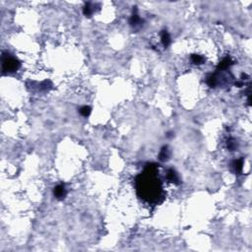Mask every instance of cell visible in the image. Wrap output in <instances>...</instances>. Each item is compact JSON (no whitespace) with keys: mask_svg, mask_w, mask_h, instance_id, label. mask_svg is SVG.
Instances as JSON below:
<instances>
[{"mask_svg":"<svg viewBox=\"0 0 252 252\" xmlns=\"http://www.w3.org/2000/svg\"><path fill=\"white\" fill-rule=\"evenodd\" d=\"M157 166L148 165L145 171L137 177V193L147 201L157 200L162 192V183L157 178Z\"/></svg>","mask_w":252,"mask_h":252,"instance_id":"cell-1","label":"cell"},{"mask_svg":"<svg viewBox=\"0 0 252 252\" xmlns=\"http://www.w3.org/2000/svg\"><path fill=\"white\" fill-rule=\"evenodd\" d=\"M20 62L16 58L12 57L9 54H3L2 56V71L3 74L15 72L19 69Z\"/></svg>","mask_w":252,"mask_h":252,"instance_id":"cell-2","label":"cell"},{"mask_svg":"<svg viewBox=\"0 0 252 252\" xmlns=\"http://www.w3.org/2000/svg\"><path fill=\"white\" fill-rule=\"evenodd\" d=\"M67 191L65 189V185L64 184H58L53 189V195L56 199L58 200H62L66 197Z\"/></svg>","mask_w":252,"mask_h":252,"instance_id":"cell-3","label":"cell"},{"mask_svg":"<svg viewBox=\"0 0 252 252\" xmlns=\"http://www.w3.org/2000/svg\"><path fill=\"white\" fill-rule=\"evenodd\" d=\"M166 178L170 182L174 184H179V177L173 170H169L166 171Z\"/></svg>","mask_w":252,"mask_h":252,"instance_id":"cell-4","label":"cell"},{"mask_svg":"<svg viewBox=\"0 0 252 252\" xmlns=\"http://www.w3.org/2000/svg\"><path fill=\"white\" fill-rule=\"evenodd\" d=\"M161 39H162V44L165 47H167L170 44V36L167 33V31H163L161 33Z\"/></svg>","mask_w":252,"mask_h":252,"instance_id":"cell-5","label":"cell"},{"mask_svg":"<svg viewBox=\"0 0 252 252\" xmlns=\"http://www.w3.org/2000/svg\"><path fill=\"white\" fill-rule=\"evenodd\" d=\"M230 65H233V61L232 59H230L229 57H226L224 58L220 63H219V65H218V69H221V70H224V69H226V68H229V67Z\"/></svg>","mask_w":252,"mask_h":252,"instance_id":"cell-6","label":"cell"},{"mask_svg":"<svg viewBox=\"0 0 252 252\" xmlns=\"http://www.w3.org/2000/svg\"><path fill=\"white\" fill-rule=\"evenodd\" d=\"M141 22H142V20L140 19V17L137 14V9H135V12H134L133 15L131 16V18L129 20V23L132 27H136L138 25H140Z\"/></svg>","mask_w":252,"mask_h":252,"instance_id":"cell-7","label":"cell"},{"mask_svg":"<svg viewBox=\"0 0 252 252\" xmlns=\"http://www.w3.org/2000/svg\"><path fill=\"white\" fill-rule=\"evenodd\" d=\"M233 169L236 173H241L243 170V159H238L233 162Z\"/></svg>","mask_w":252,"mask_h":252,"instance_id":"cell-8","label":"cell"},{"mask_svg":"<svg viewBox=\"0 0 252 252\" xmlns=\"http://www.w3.org/2000/svg\"><path fill=\"white\" fill-rule=\"evenodd\" d=\"M169 157H170V153H169V150H167V147H163L159 154V159L162 162H165L169 159Z\"/></svg>","mask_w":252,"mask_h":252,"instance_id":"cell-9","label":"cell"},{"mask_svg":"<svg viewBox=\"0 0 252 252\" xmlns=\"http://www.w3.org/2000/svg\"><path fill=\"white\" fill-rule=\"evenodd\" d=\"M191 60L194 64H203V62L205 61L204 57L202 55H199V54H192Z\"/></svg>","mask_w":252,"mask_h":252,"instance_id":"cell-10","label":"cell"},{"mask_svg":"<svg viewBox=\"0 0 252 252\" xmlns=\"http://www.w3.org/2000/svg\"><path fill=\"white\" fill-rule=\"evenodd\" d=\"M83 13L86 17H91V15L93 14V10H92L91 4L90 3H86L85 6L83 8Z\"/></svg>","mask_w":252,"mask_h":252,"instance_id":"cell-11","label":"cell"},{"mask_svg":"<svg viewBox=\"0 0 252 252\" xmlns=\"http://www.w3.org/2000/svg\"><path fill=\"white\" fill-rule=\"evenodd\" d=\"M91 107H87V106H85V107H82L81 108H80V113H81V114L83 115V116H85V117H87V116H89L90 115V113H91Z\"/></svg>","mask_w":252,"mask_h":252,"instance_id":"cell-12","label":"cell"},{"mask_svg":"<svg viewBox=\"0 0 252 252\" xmlns=\"http://www.w3.org/2000/svg\"><path fill=\"white\" fill-rule=\"evenodd\" d=\"M207 84L210 86V87H215L216 84H217V79L215 77V75H210L207 78Z\"/></svg>","mask_w":252,"mask_h":252,"instance_id":"cell-13","label":"cell"},{"mask_svg":"<svg viewBox=\"0 0 252 252\" xmlns=\"http://www.w3.org/2000/svg\"><path fill=\"white\" fill-rule=\"evenodd\" d=\"M52 87V84L50 81H44L40 84V89L43 90H49Z\"/></svg>","mask_w":252,"mask_h":252,"instance_id":"cell-14","label":"cell"},{"mask_svg":"<svg viewBox=\"0 0 252 252\" xmlns=\"http://www.w3.org/2000/svg\"><path fill=\"white\" fill-rule=\"evenodd\" d=\"M236 142H234V141L230 140V141L228 143V148H229V150L233 151L234 149H236Z\"/></svg>","mask_w":252,"mask_h":252,"instance_id":"cell-15","label":"cell"},{"mask_svg":"<svg viewBox=\"0 0 252 252\" xmlns=\"http://www.w3.org/2000/svg\"><path fill=\"white\" fill-rule=\"evenodd\" d=\"M242 85H243V84H242L241 82H236V86H237L238 88H240V87H242Z\"/></svg>","mask_w":252,"mask_h":252,"instance_id":"cell-16","label":"cell"},{"mask_svg":"<svg viewBox=\"0 0 252 252\" xmlns=\"http://www.w3.org/2000/svg\"><path fill=\"white\" fill-rule=\"evenodd\" d=\"M247 77H248V76H247L246 74H242V75H241V79H242V80H245Z\"/></svg>","mask_w":252,"mask_h":252,"instance_id":"cell-17","label":"cell"}]
</instances>
